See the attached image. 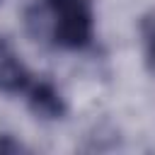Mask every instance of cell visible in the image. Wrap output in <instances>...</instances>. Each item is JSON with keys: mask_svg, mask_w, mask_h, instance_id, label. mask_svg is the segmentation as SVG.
I'll use <instances>...</instances> for the list:
<instances>
[{"mask_svg": "<svg viewBox=\"0 0 155 155\" xmlns=\"http://www.w3.org/2000/svg\"><path fill=\"white\" fill-rule=\"evenodd\" d=\"M29 31L63 51H82L92 44L94 17L90 0H36L27 12Z\"/></svg>", "mask_w": 155, "mask_h": 155, "instance_id": "cell-1", "label": "cell"}, {"mask_svg": "<svg viewBox=\"0 0 155 155\" xmlns=\"http://www.w3.org/2000/svg\"><path fill=\"white\" fill-rule=\"evenodd\" d=\"M145 53H148L150 63L155 65V19H150L145 27Z\"/></svg>", "mask_w": 155, "mask_h": 155, "instance_id": "cell-4", "label": "cell"}, {"mask_svg": "<svg viewBox=\"0 0 155 155\" xmlns=\"http://www.w3.org/2000/svg\"><path fill=\"white\" fill-rule=\"evenodd\" d=\"M2 48H5V44H2V39H0V51H2Z\"/></svg>", "mask_w": 155, "mask_h": 155, "instance_id": "cell-5", "label": "cell"}, {"mask_svg": "<svg viewBox=\"0 0 155 155\" xmlns=\"http://www.w3.org/2000/svg\"><path fill=\"white\" fill-rule=\"evenodd\" d=\"M31 73L27 70V65L12 56L7 48L0 51V92L7 94H24V90L31 82Z\"/></svg>", "mask_w": 155, "mask_h": 155, "instance_id": "cell-3", "label": "cell"}, {"mask_svg": "<svg viewBox=\"0 0 155 155\" xmlns=\"http://www.w3.org/2000/svg\"><path fill=\"white\" fill-rule=\"evenodd\" d=\"M24 99L31 114L39 119H61L65 114V99L51 80L31 78L29 87L24 90Z\"/></svg>", "mask_w": 155, "mask_h": 155, "instance_id": "cell-2", "label": "cell"}]
</instances>
